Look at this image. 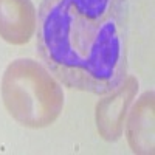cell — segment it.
I'll use <instances>...</instances> for the list:
<instances>
[{
  "mask_svg": "<svg viewBox=\"0 0 155 155\" xmlns=\"http://www.w3.org/2000/svg\"><path fill=\"white\" fill-rule=\"evenodd\" d=\"M36 34L64 85L106 95L126 79L129 0H42Z\"/></svg>",
  "mask_w": 155,
  "mask_h": 155,
  "instance_id": "cell-1",
  "label": "cell"
},
{
  "mask_svg": "<svg viewBox=\"0 0 155 155\" xmlns=\"http://www.w3.org/2000/svg\"><path fill=\"white\" fill-rule=\"evenodd\" d=\"M127 141L135 153L153 152V92L143 93L127 120Z\"/></svg>",
  "mask_w": 155,
  "mask_h": 155,
  "instance_id": "cell-5",
  "label": "cell"
},
{
  "mask_svg": "<svg viewBox=\"0 0 155 155\" xmlns=\"http://www.w3.org/2000/svg\"><path fill=\"white\" fill-rule=\"evenodd\" d=\"M37 27V12L31 0H0V37L11 45L31 41Z\"/></svg>",
  "mask_w": 155,
  "mask_h": 155,
  "instance_id": "cell-4",
  "label": "cell"
},
{
  "mask_svg": "<svg viewBox=\"0 0 155 155\" xmlns=\"http://www.w3.org/2000/svg\"><path fill=\"white\" fill-rule=\"evenodd\" d=\"M0 90L8 113L25 127L53 124L64 109L61 84L34 59L12 61L3 73Z\"/></svg>",
  "mask_w": 155,
  "mask_h": 155,
  "instance_id": "cell-2",
  "label": "cell"
},
{
  "mask_svg": "<svg viewBox=\"0 0 155 155\" xmlns=\"http://www.w3.org/2000/svg\"><path fill=\"white\" fill-rule=\"evenodd\" d=\"M137 92L138 81L134 76H129L116 88L109 92V96L98 101L95 113L96 127L106 141H116L121 138L124 132V120Z\"/></svg>",
  "mask_w": 155,
  "mask_h": 155,
  "instance_id": "cell-3",
  "label": "cell"
}]
</instances>
